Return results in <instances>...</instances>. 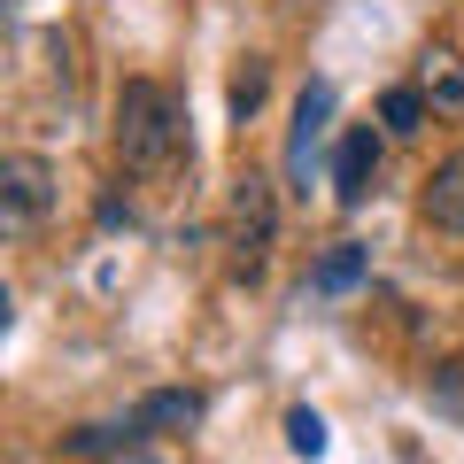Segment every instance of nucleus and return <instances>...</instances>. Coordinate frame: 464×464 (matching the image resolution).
Segmentation results:
<instances>
[{
  "label": "nucleus",
  "instance_id": "7ed1b4c3",
  "mask_svg": "<svg viewBox=\"0 0 464 464\" xmlns=\"http://www.w3.org/2000/svg\"><path fill=\"white\" fill-rule=\"evenodd\" d=\"M47 201H54V170L39 163V155H8V163H0V232H8V240H24V232L47 217Z\"/></svg>",
  "mask_w": 464,
  "mask_h": 464
},
{
  "label": "nucleus",
  "instance_id": "f8f14e48",
  "mask_svg": "<svg viewBox=\"0 0 464 464\" xmlns=\"http://www.w3.org/2000/svg\"><path fill=\"white\" fill-rule=\"evenodd\" d=\"M286 449H295V457H325V418L295 411V418H286Z\"/></svg>",
  "mask_w": 464,
  "mask_h": 464
},
{
  "label": "nucleus",
  "instance_id": "f03ea898",
  "mask_svg": "<svg viewBox=\"0 0 464 464\" xmlns=\"http://www.w3.org/2000/svg\"><path fill=\"white\" fill-rule=\"evenodd\" d=\"M271 240H279V194H271V179L248 170L240 194H232V271H240V279H264Z\"/></svg>",
  "mask_w": 464,
  "mask_h": 464
},
{
  "label": "nucleus",
  "instance_id": "423d86ee",
  "mask_svg": "<svg viewBox=\"0 0 464 464\" xmlns=\"http://www.w3.org/2000/svg\"><path fill=\"white\" fill-rule=\"evenodd\" d=\"M418 93H426L441 116L464 109V54L449 47V39H426V47H418Z\"/></svg>",
  "mask_w": 464,
  "mask_h": 464
},
{
  "label": "nucleus",
  "instance_id": "0eeeda50",
  "mask_svg": "<svg viewBox=\"0 0 464 464\" xmlns=\"http://www.w3.org/2000/svg\"><path fill=\"white\" fill-rule=\"evenodd\" d=\"M325 116H333V85H310V93L295 101V140H286V170H295V179H310V155H317Z\"/></svg>",
  "mask_w": 464,
  "mask_h": 464
},
{
  "label": "nucleus",
  "instance_id": "f257e3e1",
  "mask_svg": "<svg viewBox=\"0 0 464 464\" xmlns=\"http://www.w3.org/2000/svg\"><path fill=\"white\" fill-rule=\"evenodd\" d=\"M179 148H186L179 101L155 78H124V93H116V163L132 170V179H155V170L179 163Z\"/></svg>",
  "mask_w": 464,
  "mask_h": 464
},
{
  "label": "nucleus",
  "instance_id": "20e7f679",
  "mask_svg": "<svg viewBox=\"0 0 464 464\" xmlns=\"http://www.w3.org/2000/svg\"><path fill=\"white\" fill-rule=\"evenodd\" d=\"M418 217H426V232H441V240H464V148L433 163L426 194H418Z\"/></svg>",
  "mask_w": 464,
  "mask_h": 464
},
{
  "label": "nucleus",
  "instance_id": "9b49d317",
  "mask_svg": "<svg viewBox=\"0 0 464 464\" xmlns=\"http://www.w3.org/2000/svg\"><path fill=\"white\" fill-rule=\"evenodd\" d=\"M264 85H271V63L240 70V78H232V116H256V109H264Z\"/></svg>",
  "mask_w": 464,
  "mask_h": 464
},
{
  "label": "nucleus",
  "instance_id": "6e6552de",
  "mask_svg": "<svg viewBox=\"0 0 464 464\" xmlns=\"http://www.w3.org/2000/svg\"><path fill=\"white\" fill-rule=\"evenodd\" d=\"M194 418H201V395H194V387H163V395H148V402L132 411V433H186Z\"/></svg>",
  "mask_w": 464,
  "mask_h": 464
},
{
  "label": "nucleus",
  "instance_id": "ddd939ff",
  "mask_svg": "<svg viewBox=\"0 0 464 464\" xmlns=\"http://www.w3.org/2000/svg\"><path fill=\"white\" fill-rule=\"evenodd\" d=\"M433 402L464 418V364H441V372H433Z\"/></svg>",
  "mask_w": 464,
  "mask_h": 464
},
{
  "label": "nucleus",
  "instance_id": "39448f33",
  "mask_svg": "<svg viewBox=\"0 0 464 464\" xmlns=\"http://www.w3.org/2000/svg\"><path fill=\"white\" fill-rule=\"evenodd\" d=\"M372 179H380V132L356 124V132L341 140V155H333V194H341V209H356V201L372 194Z\"/></svg>",
  "mask_w": 464,
  "mask_h": 464
},
{
  "label": "nucleus",
  "instance_id": "9d476101",
  "mask_svg": "<svg viewBox=\"0 0 464 464\" xmlns=\"http://www.w3.org/2000/svg\"><path fill=\"white\" fill-rule=\"evenodd\" d=\"M426 109H433V101L418 93V85H395V93L380 101V124H387V132H418V124H426Z\"/></svg>",
  "mask_w": 464,
  "mask_h": 464
},
{
  "label": "nucleus",
  "instance_id": "1a4fd4ad",
  "mask_svg": "<svg viewBox=\"0 0 464 464\" xmlns=\"http://www.w3.org/2000/svg\"><path fill=\"white\" fill-rule=\"evenodd\" d=\"M372 271V248H356V240H341V248H325L310 264V295H348V286Z\"/></svg>",
  "mask_w": 464,
  "mask_h": 464
}]
</instances>
